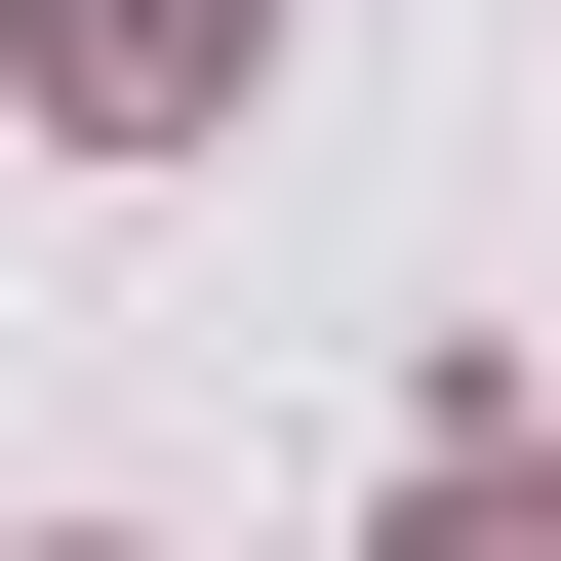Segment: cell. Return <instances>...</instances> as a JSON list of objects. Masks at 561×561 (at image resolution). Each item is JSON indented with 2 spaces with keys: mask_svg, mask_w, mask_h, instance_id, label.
Wrapping results in <instances>:
<instances>
[{
  "mask_svg": "<svg viewBox=\"0 0 561 561\" xmlns=\"http://www.w3.org/2000/svg\"><path fill=\"white\" fill-rule=\"evenodd\" d=\"M241 81V0H41V121H201Z\"/></svg>",
  "mask_w": 561,
  "mask_h": 561,
  "instance_id": "obj_1",
  "label": "cell"
},
{
  "mask_svg": "<svg viewBox=\"0 0 561 561\" xmlns=\"http://www.w3.org/2000/svg\"><path fill=\"white\" fill-rule=\"evenodd\" d=\"M401 561H561V481H442V522H401Z\"/></svg>",
  "mask_w": 561,
  "mask_h": 561,
  "instance_id": "obj_2",
  "label": "cell"
}]
</instances>
